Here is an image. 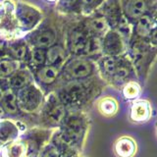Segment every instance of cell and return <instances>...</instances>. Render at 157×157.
<instances>
[{
  "label": "cell",
  "mask_w": 157,
  "mask_h": 157,
  "mask_svg": "<svg viewBox=\"0 0 157 157\" xmlns=\"http://www.w3.org/2000/svg\"><path fill=\"white\" fill-rule=\"evenodd\" d=\"M129 55L135 67L139 80L149 73L150 68L157 57V48L152 46L147 39L132 37L128 45Z\"/></svg>",
  "instance_id": "6da1fadb"
},
{
  "label": "cell",
  "mask_w": 157,
  "mask_h": 157,
  "mask_svg": "<svg viewBox=\"0 0 157 157\" xmlns=\"http://www.w3.org/2000/svg\"><path fill=\"white\" fill-rule=\"evenodd\" d=\"M124 16L134 24L137 20L152 12L157 6V0H121Z\"/></svg>",
  "instance_id": "7a4b0ae2"
},
{
  "label": "cell",
  "mask_w": 157,
  "mask_h": 157,
  "mask_svg": "<svg viewBox=\"0 0 157 157\" xmlns=\"http://www.w3.org/2000/svg\"><path fill=\"white\" fill-rule=\"evenodd\" d=\"M102 50L107 56H123L128 53V43L116 31L110 29L102 37Z\"/></svg>",
  "instance_id": "3957f363"
},
{
  "label": "cell",
  "mask_w": 157,
  "mask_h": 157,
  "mask_svg": "<svg viewBox=\"0 0 157 157\" xmlns=\"http://www.w3.org/2000/svg\"><path fill=\"white\" fill-rule=\"evenodd\" d=\"M42 100V94L34 86H28L20 90L17 103L22 110L33 112L39 107Z\"/></svg>",
  "instance_id": "277c9868"
},
{
  "label": "cell",
  "mask_w": 157,
  "mask_h": 157,
  "mask_svg": "<svg viewBox=\"0 0 157 157\" xmlns=\"http://www.w3.org/2000/svg\"><path fill=\"white\" fill-rule=\"evenodd\" d=\"M19 24L24 29H31L39 22L41 14L37 9L26 3H19L16 11Z\"/></svg>",
  "instance_id": "5b68a950"
},
{
  "label": "cell",
  "mask_w": 157,
  "mask_h": 157,
  "mask_svg": "<svg viewBox=\"0 0 157 157\" xmlns=\"http://www.w3.org/2000/svg\"><path fill=\"white\" fill-rule=\"evenodd\" d=\"M152 107L148 100L136 99L132 102L129 111V120L134 124H144L151 119Z\"/></svg>",
  "instance_id": "8992f818"
},
{
  "label": "cell",
  "mask_w": 157,
  "mask_h": 157,
  "mask_svg": "<svg viewBox=\"0 0 157 157\" xmlns=\"http://www.w3.org/2000/svg\"><path fill=\"white\" fill-rule=\"evenodd\" d=\"M93 64L85 58L73 59L65 67V73L72 78H85L90 77L93 73Z\"/></svg>",
  "instance_id": "52a82bcc"
},
{
  "label": "cell",
  "mask_w": 157,
  "mask_h": 157,
  "mask_svg": "<svg viewBox=\"0 0 157 157\" xmlns=\"http://www.w3.org/2000/svg\"><path fill=\"white\" fill-rule=\"evenodd\" d=\"M87 95V86L82 82H72L60 93L61 101L65 104L75 105L81 103Z\"/></svg>",
  "instance_id": "ba28073f"
},
{
  "label": "cell",
  "mask_w": 157,
  "mask_h": 157,
  "mask_svg": "<svg viewBox=\"0 0 157 157\" xmlns=\"http://www.w3.org/2000/svg\"><path fill=\"white\" fill-rule=\"evenodd\" d=\"M111 29H115L123 16L121 0H106L101 7V13Z\"/></svg>",
  "instance_id": "9c48e42d"
},
{
  "label": "cell",
  "mask_w": 157,
  "mask_h": 157,
  "mask_svg": "<svg viewBox=\"0 0 157 157\" xmlns=\"http://www.w3.org/2000/svg\"><path fill=\"white\" fill-rule=\"evenodd\" d=\"M86 130V123L82 118L78 116H72L66 122V129L64 136L70 142H76L82 140Z\"/></svg>",
  "instance_id": "30bf717a"
},
{
  "label": "cell",
  "mask_w": 157,
  "mask_h": 157,
  "mask_svg": "<svg viewBox=\"0 0 157 157\" xmlns=\"http://www.w3.org/2000/svg\"><path fill=\"white\" fill-rule=\"evenodd\" d=\"M137 152L136 141L130 136H122L114 144V153L117 157H134Z\"/></svg>",
  "instance_id": "8fae6325"
},
{
  "label": "cell",
  "mask_w": 157,
  "mask_h": 157,
  "mask_svg": "<svg viewBox=\"0 0 157 157\" xmlns=\"http://www.w3.org/2000/svg\"><path fill=\"white\" fill-rule=\"evenodd\" d=\"M157 26L151 14L144 15V17L137 20L134 23V29H132V37L140 39H148L151 31Z\"/></svg>",
  "instance_id": "7c38bea8"
},
{
  "label": "cell",
  "mask_w": 157,
  "mask_h": 157,
  "mask_svg": "<svg viewBox=\"0 0 157 157\" xmlns=\"http://www.w3.org/2000/svg\"><path fill=\"white\" fill-rule=\"evenodd\" d=\"M86 31L90 36L103 37L105 34L110 31V27L107 21L102 15H96V16L90 17L86 23Z\"/></svg>",
  "instance_id": "4fadbf2b"
},
{
  "label": "cell",
  "mask_w": 157,
  "mask_h": 157,
  "mask_svg": "<svg viewBox=\"0 0 157 157\" xmlns=\"http://www.w3.org/2000/svg\"><path fill=\"white\" fill-rule=\"evenodd\" d=\"M90 37V34L85 29H76L73 31L70 38H69V47L74 54L85 53L86 43Z\"/></svg>",
  "instance_id": "5bb4252c"
},
{
  "label": "cell",
  "mask_w": 157,
  "mask_h": 157,
  "mask_svg": "<svg viewBox=\"0 0 157 157\" xmlns=\"http://www.w3.org/2000/svg\"><path fill=\"white\" fill-rule=\"evenodd\" d=\"M97 110L105 117H113L119 111V102L112 96H104L97 102Z\"/></svg>",
  "instance_id": "9a60e30c"
},
{
  "label": "cell",
  "mask_w": 157,
  "mask_h": 157,
  "mask_svg": "<svg viewBox=\"0 0 157 157\" xmlns=\"http://www.w3.org/2000/svg\"><path fill=\"white\" fill-rule=\"evenodd\" d=\"M32 42L36 48L46 49L52 47L53 43L55 42V33L50 29H43L39 31L33 36Z\"/></svg>",
  "instance_id": "2e32d148"
},
{
  "label": "cell",
  "mask_w": 157,
  "mask_h": 157,
  "mask_svg": "<svg viewBox=\"0 0 157 157\" xmlns=\"http://www.w3.org/2000/svg\"><path fill=\"white\" fill-rule=\"evenodd\" d=\"M118 58L114 56H107L103 55L99 60V68L100 71L103 74L108 81H112V78L114 76L117 64H118Z\"/></svg>",
  "instance_id": "e0dca14e"
},
{
  "label": "cell",
  "mask_w": 157,
  "mask_h": 157,
  "mask_svg": "<svg viewBox=\"0 0 157 157\" xmlns=\"http://www.w3.org/2000/svg\"><path fill=\"white\" fill-rule=\"evenodd\" d=\"M17 127L10 121L0 122V144L13 141L18 136Z\"/></svg>",
  "instance_id": "ac0fdd59"
},
{
  "label": "cell",
  "mask_w": 157,
  "mask_h": 157,
  "mask_svg": "<svg viewBox=\"0 0 157 157\" xmlns=\"http://www.w3.org/2000/svg\"><path fill=\"white\" fill-rule=\"evenodd\" d=\"M141 85L137 80H132L126 82L122 86V93L127 100H136L141 94Z\"/></svg>",
  "instance_id": "d6986e66"
},
{
  "label": "cell",
  "mask_w": 157,
  "mask_h": 157,
  "mask_svg": "<svg viewBox=\"0 0 157 157\" xmlns=\"http://www.w3.org/2000/svg\"><path fill=\"white\" fill-rule=\"evenodd\" d=\"M46 114L49 121L52 122L53 124H58L62 122L65 117V108L61 102L54 100L51 104L48 105Z\"/></svg>",
  "instance_id": "ffe728a7"
},
{
  "label": "cell",
  "mask_w": 157,
  "mask_h": 157,
  "mask_svg": "<svg viewBox=\"0 0 157 157\" xmlns=\"http://www.w3.org/2000/svg\"><path fill=\"white\" fill-rule=\"evenodd\" d=\"M27 146L24 141H12L4 147L3 157H24Z\"/></svg>",
  "instance_id": "44dd1931"
},
{
  "label": "cell",
  "mask_w": 157,
  "mask_h": 157,
  "mask_svg": "<svg viewBox=\"0 0 157 157\" xmlns=\"http://www.w3.org/2000/svg\"><path fill=\"white\" fill-rule=\"evenodd\" d=\"M58 76V69L55 66H45L41 67L36 73V78L37 80L44 83V85H49L52 83L56 80Z\"/></svg>",
  "instance_id": "7402d4cb"
},
{
  "label": "cell",
  "mask_w": 157,
  "mask_h": 157,
  "mask_svg": "<svg viewBox=\"0 0 157 157\" xmlns=\"http://www.w3.org/2000/svg\"><path fill=\"white\" fill-rule=\"evenodd\" d=\"M0 107L2 110L9 115H16L19 112V106L15 95L11 92L6 93L0 99Z\"/></svg>",
  "instance_id": "603a6c76"
},
{
  "label": "cell",
  "mask_w": 157,
  "mask_h": 157,
  "mask_svg": "<svg viewBox=\"0 0 157 157\" xmlns=\"http://www.w3.org/2000/svg\"><path fill=\"white\" fill-rule=\"evenodd\" d=\"M29 74L26 71H18L10 78V83L11 86L15 90H22V88L29 86Z\"/></svg>",
  "instance_id": "cb8c5ba5"
},
{
  "label": "cell",
  "mask_w": 157,
  "mask_h": 157,
  "mask_svg": "<svg viewBox=\"0 0 157 157\" xmlns=\"http://www.w3.org/2000/svg\"><path fill=\"white\" fill-rule=\"evenodd\" d=\"M106 0H78L77 6L85 14H90L101 7Z\"/></svg>",
  "instance_id": "d4e9b609"
},
{
  "label": "cell",
  "mask_w": 157,
  "mask_h": 157,
  "mask_svg": "<svg viewBox=\"0 0 157 157\" xmlns=\"http://www.w3.org/2000/svg\"><path fill=\"white\" fill-rule=\"evenodd\" d=\"M18 63L14 60L3 59L0 60V78H7L13 76L17 72Z\"/></svg>",
  "instance_id": "484cf974"
},
{
  "label": "cell",
  "mask_w": 157,
  "mask_h": 157,
  "mask_svg": "<svg viewBox=\"0 0 157 157\" xmlns=\"http://www.w3.org/2000/svg\"><path fill=\"white\" fill-rule=\"evenodd\" d=\"M9 54L12 58L18 59V60H23L28 55V47L22 41L15 42L9 47Z\"/></svg>",
  "instance_id": "4316f807"
},
{
  "label": "cell",
  "mask_w": 157,
  "mask_h": 157,
  "mask_svg": "<svg viewBox=\"0 0 157 157\" xmlns=\"http://www.w3.org/2000/svg\"><path fill=\"white\" fill-rule=\"evenodd\" d=\"M63 56H64V52L61 47L59 46L50 47L46 51V63L49 66H54L59 61H61Z\"/></svg>",
  "instance_id": "83f0119b"
},
{
  "label": "cell",
  "mask_w": 157,
  "mask_h": 157,
  "mask_svg": "<svg viewBox=\"0 0 157 157\" xmlns=\"http://www.w3.org/2000/svg\"><path fill=\"white\" fill-rule=\"evenodd\" d=\"M29 62L33 67H41L46 62V51L36 48L29 54Z\"/></svg>",
  "instance_id": "f1b7e54d"
},
{
  "label": "cell",
  "mask_w": 157,
  "mask_h": 157,
  "mask_svg": "<svg viewBox=\"0 0 157 157\" xmlns=\"http://www.w3.org/2000/svg\"><path fill=\"white\" fill-rule=\"evenodd\" d=\"M78 0H59V8L63 10H70L77 6Z\"/></svg>",
  "instance_id": "f546056e"
},
{
  "label": "cell",
  "mask_w": 157,
  "mask_h": 157,
  "mask_svg": "<svg viewBox=\"0 0 157 157\" xmlns=\"http://www.w3.org/2000/svg\"><path fill=\"white\" fill-rule=\"evenodd\" d=\"M147 40L150 42V44L152 46H154V47L157 48V26L155 28H153V29L151 31Z\"/></svg>",
  "instance_id": "4dcf8cb0"
},
{
  "label": "cell",
  "mask_w": 157,
  "mask_h": 157,
  "mask_svg": "<svg viewBox=\"0 0 157 157\" xmlns=\"http://www.w3.org/2000/svg\"><path fill=\"white\" fill-rule=\"evenodd\" d=\"M41 157H60V154L54 147H49L45 151H43Z\"/></svg>",
  "instance_id": "1f68e13d"
},
{
  "label": "cell",
  "mask_w": 157,
  "mask_h": 157,
  "mask_svg": "<svg viewBox=\"0 0 157 157\" xmlns=\"http://www.w3.org/2000/svg\"><path fill=\"white\" fill-rule=\"evenodd\" d=\"M5 46H6V42H5V40H3L2 38H0V52L4 50Z\"/></svg>",
  "instance_id": "d6a6232c"
},
{
  "label": "cell",
  "mask_w": 157,
  "mask_h": 157,
  "mask_svg": "<svg viewBox=\"0 0 157 157\" xmlns=\"http://www.w3.org/2000/svg\"><path fill=\"white\" fill-rule=\"evenodd\" d=\"M156 135H157V124H156Z\"/></svg>",
  "instance_id": "836d02e7"
},
{
  "label": "cell",
  "mask_w": 157,
  "mask_h": 157,
  "mask_svg": "<svg viewBox=\"0 0 157 157\" xmlns=\"http://www.w3.org/2000/svg\"><path fill=\"white\" fill-rule=\"evenodd\" d=\"M47 1H55V0H47Z\"/></svg>",
  "instance_id": "e575fe53"
}]
</instances>
